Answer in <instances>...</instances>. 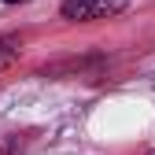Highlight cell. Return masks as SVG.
Instances as JSON below:
<instances>
[{"label":"cell","instance_id":"6da1fadb","mask_svg":"<svg viewBox=\"0 0 155 155\" xmlns=\"http://www.w3.org/2000/svg\"><path fill=\"white\" fill-rule=\"evenodd\" d=\"M129 8V0H63L59 15L67 22H100V18H114Z\"/></svg>","mask_w":155,"mask_h":155},{"label":"cell","instance_id":"7a4b0ae2","mask_svg":"<svg viewBox=\"0 0 155 155\" xmlns=\"http://www.w3.org/2000/svg\"><path fill=\"white\" fill-rule=\"evenodd\" d=\"M22 55V37H0V70H11Z\"/></svg>","mask_w":155,"mask_h":155},{"label":"cell","instance_id":"3957f363","mask_svg":"<svg viewBox=\"0 0 155 155\" xmlns=\"http://www.w3.org/2000/svg\"><path fill=\"white\" fill-rule=\"evenodd\" d=\"M4 4H26V0H4Z\"/></svg>","mask_w":155,"mask_h":155},{"label":"cell","instance_id":"277c9868","mask_svg":"<svg viewBox=\"0 0 155 155\" xmlns=\"http://www.w3.org/2000/svg\"><path fill=\"white\" fill-rule=\"evenodd\" d=\"M148 155H155V148H151V151H148Z\"/></svg>","mask_w":155,"mask_h":155}]
</instances>
